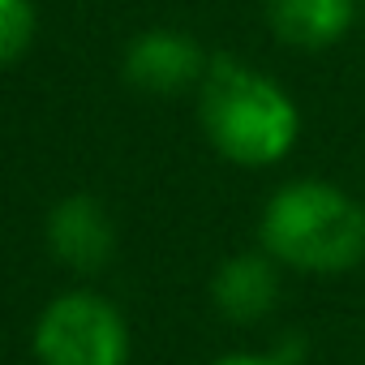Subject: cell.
<instances>
[{
	"instance_id": "6da1fadb",
	"label": "cell",
	"mask_w": 365,
	"mask_h": 365,
	"mask_svg": "<svg viewBox=\"0 0 365 365\" xmlns=\"http://www.w3.org/2000/svg\"><path fill=\"white\" fill-rule=\"evenodd\" d=\"M194 95L202 138L237 168H275L301 142V108L292 91L241 56H211Z\"/></svg>"
},
{
	"instance_id": "7a4b0ae2",
	"label": "cell",
	"mask_w": 365,
	"mask_h": 365,
	"mask_svg": "<svg viewBox=\"0 0 365 365\" xmlns=\"http://www.w3.org/2000/svg\"><path fill=\"white\" fill-rule=\"evenodd\" d=\"M258 245L297 275H348L365 262V207L322 176H292L258 215Z\"/></svg>"
},
{
	"instance_id": "3957f363",
	"label": "cell",
	"mask_w": 365,
	"mask_h": 365,
	"mask_svg": "<svg viewBox=\"0 0 365 365\" xmlns=\"http://www.w3.org/2000/svg\"><path fill=\"white\" fill-rule=\"evenodd\" d=\"M31 352L39 365H129L133 335L108 292L65 288L39 309Z\"/></svg>"
},
{
	"instance_id": "277c9868",
	"label": "cell",
	"mask_w": 365,
	"mask_h": 365,
	"mask_svg": "<svg viewBox=\"0 0 365 365\" xmlns=\"http://www.w3.org/2000/svg\"><path fill=\"white\" fill-rule=\"evenodd\" d=\"M207 65L211 56L202 52V43L180 26H146L120 52V78L138 95H155V99L198 91Z\"/></svg>"
},
{
	"instance_id": "5b68a950",
	"label": "cell",
	"mask_w": 365,
	"mask_h": 365,
	"mask_svg": "<svg viewBox=\"0 0 365 365\" xmlns=\"http://www.w3.org/2000/svg\"><path fill=\"white\" fill-rule=\"evenodd\" d=\"M43 241H48V254L73 275L108 271L116 250H120L116 220L95 194H65V198H56L48 207V220H43Z\"/></svg>"
},
{
	"instance_id": "8992f818",
	"label": "cell",
	"mask_w": 365,
	"mask_h": 365,
	"mask_svg": "<svg viewBox=\"0 0 365 365\" xmlns=\"http://www.w3.org/2000/svg\"><path fill=\"white\" fill-rule=\"evenodd\" d=\"M279 297H284V267L262 245L224 258L211 275V305L237 327L267 322L275 314Z\"/></svg>"
},
{
	"instance_id": "52a82bcc",
	"label": "cell",
	"mask_w": 365,
	"mask_h": 365,
	"mask_svg": "<svg viewBox=\"0 0 365 365\" xmlns=\"http://www.w3.org/2000/svg\"><path fill=\"white\" fill-rule=\"evenodd\" d=\"M271 35L297 52H327L344 43L361 18V0H267Z\"/></svg>"
},
{
	"instance_id": "ba28073f",
	"label": "cell",
	"mask_w": 365,
	"mask_h": 365,
	"mask_svg": "<svg viewBox=\"0 0 365 365\" xmlns=\"http://www.w3.org/2000/svg\"><path fill=\"white\" fill-rule=\"evenodd\" d=\"M39 35L35 0H0V73L14 69Z\"/></svg>"
},
{
	"instance_id": "9c48e42d",
	"label": "cell",
	"mask_w": 365,
	"mask_h": 365,
	"mask_svg": "<svg viewBox=\"0 0 365 365\" xmlns=\"http://www.w3.org/2000/svg\"><path fill=\"white\" fill-rule=\"evenodd\" d=\"M211 365H284L275 352H224Z\"/></svg>"
}]
</instances>
